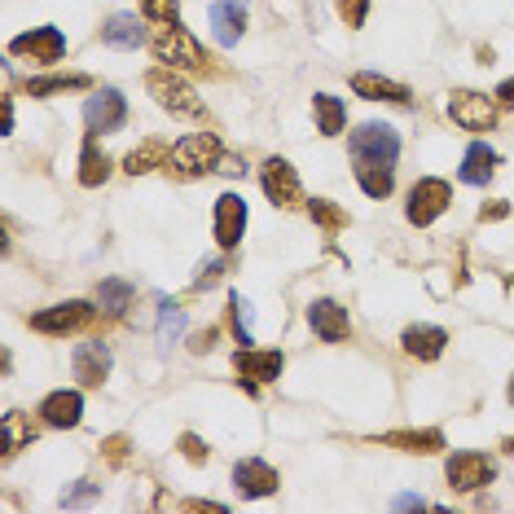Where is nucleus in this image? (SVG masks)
<instances>
[{"instance_id": "2", "label": "nucleus", "mask_w": 514, "mask_h": 514, "mask_svg": "<svg viewBox=\"0 0 514 514\" xmlns=\"http://www.w3.org/2000/svg\"><path fill=\"white\" fill-rule=\"evenodd\" d=\"M225 163V145H220L216 132H189L172 145V159H167V172L176 176H203V172H216Z\"/></svg>"}, {"instance_id": "25", "label": "nucleus", "mask_w": 514, "mask_h": 514, "mask_svg": "<svg viewBox=\"0 0 514 514\" xmlns=\"http://www.w3.org/2000/svg\"><path fill=\"white\" fill-rule=\"evenodd\" d=\"M106 176H110L106 150H97V141L88 137L84 141V154H80V185L84 189H97V185H106Z\"/></svg>"}, {"instance_id": "40", "label": "nucleus", "mask_w": 514, "mask_h": 514, "mask_svg": "<svg viewBox=\"0 0 514 514\" xmlns=\"http://www.w3.org/2000/svg\"><path fill=\"white\" fill-rule=\"evenodd\" d=\"M216 326H211V330H198L194 334V339H189V348H194V352H211V348H216Z\"/></svg>"}, {"instance_id": "10", "label": "nucleus", "mask_w": 514, "mask_h": 514, "mask_svg": "<svg viewBox=\"0 0 514 514\" xmlns=\"http://www.w3.org/2000/svg\"><path fill=\"white\" fill-rule=\"evenodd\" d=\"M260 185H264V194H268V203H273V207H299V198H304L295 167H290L286 159H277V154H273V159H264Z\"/></svg>"}, {"instance_id": "38", "label": "nucleus", "mask_w": 514, "mask_h": 514, "mask_svg": "<svg viewBox=\"0 0 514 514\" xmlns=\"http://www.w3.org/2000/svg\"><path fill=\"white\" fill-rule=\"evenodd\" d=\"M102 449H106V457H110V462H124V457H128V440H124V435H110V440L102 444Z\"/></svg>"}, {"instance_id": "13", "label": "nucleus", "mask_w": 514, "mask_h": 514, "mask_svg": "<svg viewBox=\"0 0 514 514\" xmlns=\"http://www.w3.org/2000/svg\"><path fill=\"white\" fill-rule=\"evenodd\" d=\"M308 326L321 343H343L352 321H348V308H339L334 299H317V304H308Z\"/></svg>"}, {"instance_id": "22", "label": "nucleus", "mask_w": 514, "mask_h": 514, "mask_svg": "<svg viewBox=\"0 0 514 514\" xmlns=\"http://www.w3.org/2000/svg\"><path fill=\"white\" fill-rule=\"evenodd\" d=\"M400 343H405V352L418 356V361H435V356L444 352V343H449V334H444L440 326H409Z\"/></svg>"}, {"instance_id": "20", "label": "nucleus", "mask_w": 514, "mask_h": 514, "mask_svg": "<svg viewBox=\"0 0 514 514\" xmlns=\"http://www.w3.org/2000/svg\"><path fill=\"white\" fill-rule=\"evenodd\" d=\"M102 44H110V49H141L145 44V27L137 14H115L102 27Z\"/></svg>"}, {"instance_id": "43", "label": "nucleus", "mask_w": 514, "mask_h": 514, "mask_svg": "<svg viewBox=\"0 0 514 514\" xmlns=\"http://www.w3.org/2000/svg\"><path fill=\"white\" fill-rule=\"evenodd\" d=\"M396 510H422V497H413V493L396 497Z\"/></svg>"}, {"instance_id": "34", "label": "nucleus", "mask_w": 514, "mask_h": 514, "mask_svg": "<svg viewBox=\"0 0 514 514\" xmlns=\"http://www.w3.org/2000/svg\"><path fill=\"white\" fill-rule=\"evenodd\" d=\"M141 14L150 22H181V5L176 0H141Z\"/></svg>"}, {"instance_id": "23", "label": "nucleus", "mask_w": 514, "mask_h": 514, "mask_svg": "<svg viewBox=\"0 0 514 514\" xmlns=\"http://www.w3.org/2000/svg\"><path fill=\"white\" fill-rule=\"evenodd\" d=\"M167 159H172V145L150 137V141H141L137 150L124 159V172L128 176H145V172H154V167H167Z\"/></svg>"}, {"instance_id": "21", "label": "nucleus", "mask_w": 514, "mask_h": 514, "mask_svg": "<svg viewBox=\"0 0 514 514\" xmlns=\"http://www.w3.org/2000/svg\"><path fill=\"white\" fill-rule=\"evenodd\" d=\"M497 176V150L493 145H484V141H475L471 150H466V159H462V181L466 185H488Z\"/></svg>"}, {"instance_id": "7", "label": "nucleus", "mask_w": 514, "mask_h": 514, "mask_svg": "<svg viewBox=\"0 0 514 514\" xmlns=\"http://www.w3.org/2000/svg\"><path fill=\"white\" fill-rule=\"evenodd\" d=\"M9 53H14V58H31L40 66H53L66 58V36L58 27H31V31H22L18 40H9Z\"/></svg>"}, {"instance_id": "28", "label": "nucleus", "mask_w": 514, "mask_h": 514, "mask_svg": "<svg viewBox=\"0 0 514 514\" xmlns=\"http://www.w3.org/2000/svg\"><path fill=\"white\" fill-rule=\"evenodd\" d=\"M356 181H361V189L370 198H387L391 185H396V176H391V167H383V163H361L356 167Z\"/></svg>"}, {"instance_id": "42", "label": "nucleus", "mask_w": 514, "mask_h": 514, "mask_svg": "<svg viewBox=\"0 0 514 514\" xmlns=\"http://www.w3.org/2000/svg\"><path fill=\"white\" fill-rule=\"evenodd\" d=\"M493 97H497V106H514V80H506V84H501Z\"/></svg>"}, {"instance_id": "41", "label": "nucleus", "mask_w": 514, "mask_h": 514, "mask_svg": "<svg viewBox=\"0 0 514 514\" xmlns=\"http://www.w3.org/2000/svg\"><path fill=\"white\" fill-rule=\"evenodd\" d=\"M93 493H97V484H88V479H84V484L75 488V493H66L62 501H66V506H75V501H84V497H93Z\"/></svg>"}, {"instance_id": "37", "label": "nucleus", "mask_w": 514, "mask_h": 514, "mask_svg": "<svg viewBox=\"0 0 514 514\" xmlns=\"http://www.w3.org/2000/svg\"><path fill=\"white\" fill-rule=\"evenodd\" d=\"M181 453L189 457V462H207V444L203 440H198V435H181Z\"/></svg>"}, {"instance_id": "8", "label": "nucleus", "mask_w": 514, "mask_h": 514, "mask_svg": "<svg viewBox=\"0 0 514 514\" xmlns=\"http://www.w3.org/2000/svg\"><path fill=\"white\" fill-rule=\"evenodd\" d=\"M449 119L466 132H488L497 124V102H488L484 93H471V88H457L449 97Z\"/></svg>"}, {"instance_id": "9", "label": "nucleus", "mask_w": 514, "mask_h": 514, "mask_svg": "<svg viewBox=\"0 0 514 514\" xmlns=\"http://www.w3.org/2000/svg\"><path fill=\"white\" fill-rule=\"evenodd\" d=\"M444 475H449V484L457 488V493H475V488L493 484L497 479V466L488 462V453H453L449 462H444Z\"/></svg>"}, {"instance_id": "15", "label": "nucleus", "mask_w": 514, "mask_h": 514, "mask_svg": "<svg viewBox=\"0 0 514 514\" xmlns=\"http://www.w3.org/2000/svg\"><path fill=\"white\" fill-rule=\"evenodd\" d=\"M211 31L225 49H233L247 31V0H211Z\"/></svg>"}, {"instance_id": "17", "label": "nucleus", "mask_w": 514, "mask_h": 514, "mask_svg": "<svg viewBox=\"0 0 514 514\" xmlns=\"http://www.w3.org/2000/svg\"><path fill=\"white\" fill-rule=\"evenodd\" d=\"M277 471L268 462H260V457H247V462H238L233 466V488H238L242 497H268V493H277Z\"/></svg>"}, {"instance_id": "35", "label": "nucleus", "mask_w": 514, "mask_h": 514, "mask_svg": "<svg viewBox=\"0 0 514 514\" xmlns=\"http://www.w3.org/2000/svg\"><path fill=\"white\" fill-rule=\"evenodd\" d=\"M229 273V260H211V264H198V273H194V290H207V286H216L220 277Z\"/></svg>"}, {"instance_id": "1", "label": "nucleus", "mask_w": 514, "mask_h": 514, "mask_svg": "<svg viewBox=\"0 0 514 514\" xmlns=\"http://www.w3.org/2000/svg\"><path fill=\"white\" fill-rule=\"evenodd\" d=\"M150 49L163 66H176V71H211L207 49L189 36L181 22H163V27L150 36Z\"/></svg>"}, {"instance_id": "27", "label": "nucleus", "mask_w": 514, "mask_h": 514, "mask_svg": "<svg viewBox=\"0 0 514 514\" xmlns=\"http://www.w3.org/2000/svg\"><path fill=\"white\" fill-rule=\"evenodd\" d=\"M132 282H124V277H106L102 286H97V299H102V312L106 317H124L128 304H132Z\"/></svg>"}, {"instance_id": "16", "label": "nucleus", "mask_w": 514, "mask_h": 514, "mask_svg": "<svg viewBox=\"0 0 514 514\" xmlns=\"http://www.w3.org/2000/svg\"><path fill=\"white\" fill-rule=\"evenodd\" d=\"M71 365H75V378H80L84 387H102L115 361H110V348H106V343L93 339V343H80V348H75Z\"/></svg>"}, {"instance_id": "4", "label": "nucleus", "mask_w": 514, "mask_h": 514, "mask_svg": "<svg viewBox=\"0 0 514 514\" xmlns=\"http://www.w3.org/2000/svg\"><path fill=\"white\" fill-rule=\"evenodd\" d=\"M348 154L352 163H383V167H396L400 159V132L391 124H361L348 137Z\"/></svg>"}, {"instance_id": "14", "label": "nucleus", "mask_w": 514, "mask_h": 514, "mask_svg": "<svg viewBox=\"0 0 514 514\" xmlns=\"http://www.w3.org/2000/svg\"><path fill=\"white\" fill-rule=\"evenodd\" d=\"M282 365H286L282 352H255V348H238V352H233V370L247 378V387H251V383H277ZM251 391H255V387H251Z\"/></svg>"}, {"instance_id": "33", "label": "nucleus", "mask_w": 514, "mask_h": 514, "mask_svg": "<svg viewBox=\"0 0 514 514\" xmlns=\"http://www.w3.org/2000/svg\"><path fill=\"white\" fill-rule=\"evenodd\" d=\"M308 216L317 220V225L326 229V233H334V229L348 225V211H339V207L330 203V198H312V203H308Z\"/></svg>"}, {"instance_id": "6", "label": "nucleus", "mask_w": 514, "mask_h": 514, "mask_svg": "<svg viewBox=\"0 0 514 514\" xmlns=\"http://www.w3.org/2000/svg\"><path fill=\"white\" fill-rule=\"evenodd\" d=\"M84 124H88V137H97V132H119L128 124V102L119 88H97L93 97L84 102Z\"/></svg>"}, {"instance_id": "26", "label": "nucleus", "mask_w": 514, "mask_h": 514, "mask_svg": "<svg viewBox=\"0 0 514 514\" xmlns=\"http://www.w3.org/2000/svg\"><path fill=\"white\" fill-rule=\"evenodd\" d=\"M312 110H317V132H321V137H339L343 119H348V110H343L339 97L317 93V97H312Z\"/></svg>"}, {"instance_id": "36", "label": "nucleus", "mask_w": 514, "mask_h": 514, "mask_svg": "<svg viewBox=\"0 0 514 514\" xmlns=\"http://www.w3.org/2000/svg\"><path fill=\"white\" fill-rule=\"evenodd\" d=\"M365 14H370V0H339V18L348 27H365Z\"/></svg>"}, {"instance_id": "45", "label": "nucleus", "mask_w": 514, "mask_h": 514, "mask_svg": "<svg viewBox=\"0 0 514 514\" xmlns=\"http://www.w3.org/2000/svg\"><path fill=\"white\" fill-rule=\"evenodd\" d=\"M510 405H514V378H510Z\"/></svg>"}, {"instance_id": "5", "label": "nucleus", "mask_w": 514, "mask_h": 514, "mask_svg": "<svg viewBox=\"0 0 514 514\" xmlns=\"http://www.w3.org/2000/svg\"><path fill=\"white\" fill-rule=\"evenodd\" d=\"M453 203V185L449 181H440V176H422L418 185L409 189V203H405V216H409V225H431L435 216H444Z\"/></svg>"}, {"instance_id": "18", "label": "nucleus", "mask_w": 514, "mask_h": 514, "mask_svg": "<svg viewBox=\"0 0 514 514\" xmlns=\"http://www.w3.org/2000/svg\"><path fill=\"white\" fill-rule=\"evenodd\" d=\"M352 93L365 97V102H391V106H409L413 93L396 80H383V75H370V71H356L352 75Z\"/></svg>"}, {"instance_id": "19", "label": "nucleus", "mask_w": 514, "mask_h": 514, "mask_svg": "<svg viewBox=\"0 0 514 514\" xmlns=\"http://www.w3.org/2000/svg\"><path fill=\"white\" fill-rule=\"evenodd\" d=\"M40 418L49 422V427H80L84 396L80 391H53V396L40 400Z\"/></svg>"}, {"instance_id": "12", "label": "nucleus", "mask_w": 514, "mask_h": 514, "mask_svg": "<svg viewBox=\"0 0 514 514\" xmlns=\"http://www.w3.org/2000/svg\"><path fill=\"white\" fill-rule=\"evenodd\" d=\"M247 229V198L242 194H220L216 198V242L220 251H233Z\"/></svg>"}, {"instance_id": "44", "label": "nucleus", "mask_w": 514, "mask_h": 514, "mask_svg": "<svg viewBox=\"0 0 514 514\" xmlns=\"http://www.w3.org/2000/svg\"><path fill=\"white\" fill-rule=\"evenodd\" d=\"M506 453H514V435H510V440H506Z\"/></svg>"}, {"instance_id": "24", "label": "nucleus", "mask_w": 514, "mask_h": 514, "mask_svg": "<svg viewBox=\"0 0 514 514\" xmlns=\"http://www.w3.org/2000/svg\"><path fill=\"white\" fill-rule=\"evenodd\" d=\"M378 444H391V449H405V453H440L444 431H391V435H378Z\"/></svg>"}, {"instance_id": "30", "label": "nucleus", "mask_w": 514, "mask_h": 514, "mask_svg": "<svg viewBox=\"0 0 514 514\" xmlns=\"http://www.w3.org/2000/svg\"><path fill=\"white\" fill-rule=\"evenodd\" d=\"M31 440H36V427L27 422V413L9 409V413H5V457H14L22 444H31Z\"/></svg>"}, {"instance_id": "32", "label": "nucleus", "mask_w": 514, "mask_h": 514, "mask_svg": "<svg viewBox=\"0 0 514 514\" xmlns=\"http://www.w3.org/2000/svg\"><path fill=\"white\" fill-rule=\"evenodd\" d=\"M229 317H233V334H238V343H242V348H251V343H255V334H251V321H255L251 299L233 295L229 299Z\"/></svg>"}, {"instance_id": "11", "label": "nucleus", "mask_w": 514, "mask_h": 514, "mask_svg": "<svg viewBox=\"0 0 514 514\" xmlns=\"http://www.w3.org/2000/svg\"><path fill=\"white\" fill-rule=\"evenodd\" d=\"M93 304L88 299H66V304L58 308H44L31 317V330H40V334H71V330H84L88 321H93Z\"/></svg>"}, {"instance_id": "31", "label": "nucleus", "mask_w": 514, "mask_h": 514, "mask_svg": "<svg viewBox=\"0 0 514 514\" xmlns=\"http://www.w3.org/2000/svg\"><path fill=\"white\" fill-rule=\"evenodd\" d=\"M88 75H44V80H27V97H49V93H66V88H88Z\"/></svg>"}, {"instance_id": "39", "label": "nucleus", "mask_w": 514, "mask_h": 514, "mask_svg": "<svg viewBox=\"0 0 514 514\" xmlns=\"http://www.w3.org/2000/svg\"><path fill=\"white\" fill-rule=\"evenodd\" d=\"M506 216H510V203H501V198H497V203L479 207V220H484V225H488V220H506Z\"/></svg>"}, {"instance_id": "3", "label": "nucleus", "mask_w": 514, "mask_h": 514, "mask_svg": "<svg viewBox=\"0 0 514 514\" xmlns=\"http://www.w3.org/2000/svg\"><path fill=\"white\" fill-rule=\"evenodd\" d=\"M145 88H150V97L167 110V115H176V119H198L203 115V102H198L194 88L176 75V66H154V71L145 75Z\"/></svg>"}, {"instance_id": "29", "label": "nucleus", "mask_w": 514, "mask_h": 514, "mask_svg": "<svg viewBox=\"0 0 514 514\" xmlns=\"http://www.w3.org/2000/svg\"><path fill=\"white\" fill-rule=\"evenodd\" d=\"M159 348H172V343H181L185 334V308H176L172 299H159Z\"/></svg>"}]
</instances>
